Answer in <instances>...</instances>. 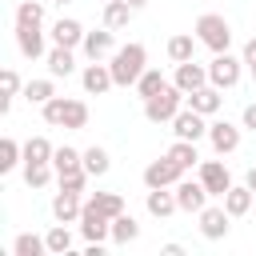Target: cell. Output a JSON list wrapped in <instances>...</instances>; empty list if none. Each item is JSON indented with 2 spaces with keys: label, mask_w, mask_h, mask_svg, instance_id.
Returning a JSON list of instances; mask_svg holds the SVG:
<instances>
[{
  "label": "cell",
  "mask_w": 256,
  "mask_h": 256,
  "mask_svg": "<svg viewBox=\"0 0 256 256\" xmlns=\"http://www.w3.org/2000/svg\"><path fill=\"white\" fill-rule=\"evenodd\" d=\"M144 60H148V52H144V44H124V48H116V56H112V80L116 84H132V80H140L144 76Z\"/></svg>",
  "instance_id": "cell-1"
},
{
  "label": "cell",
  "mask_w": 256,
  "mask_h": 256,
  "mask_svg": "<svg viewBox=\"0 0 256 256\" xmlns=\"http://www.w3.org/2000/svg\"><path fill=\"white\" fill-rule=\"evenodd\" d=\"M44 120L48 124H64V128H84L88 108H84V100H48L44 104Z\"/></svg>",
  "instance_id": "cell-2"
},
{
  "label": "cell",
  "mask_w": 256,
  "mask_h": 256,
  "mask_svg": "<svg viewBox=\"0 0 256 256\" xmlns=\"http://www.w3.org/2000/svg\"><path fill=\"white\" fill-rule=\"evenodd\" d=\"M196 32H200V40H204L212 52H228V40H232V32H228V20H224V16H216V12H204V16H196Z\"/></svg>",
  "instance_id": "cell-3"
},
{
  "label": "cell",
  "mask_w": 256,
  "mask_h": 256,
  "mask_svg": "<svg viewBox=\"0 0 256 256\" xmlns=\"http://www.w3.org/2000/svg\"><path fill=\"white\" fill-rule=\"evenodd\" d=\"M180 96H184V88H164V92L148 96L144 100V116L148 120H172L180 112Z\"/></svg>",
  "instance_id": "cell-4"
},
{
  "label": "cell",
  "mask_w": 256,
  "mask_h": 256,
  "mask_svg": "<svg viewBox=\"0 0 256 256\" xmlns=\"http://www.w3.org/2000/svg\"><path fill=\"white\" fill-rule=\"evenodd\" d=\"M108 220H112V216H108V212H100L92 200H88V204H84V212H80L84 236H88L92 244H104V236H108Z\"/></svg>",
  "instance_id": "cell-5"
},
{
  "label": "cell",
  "mask_w": 256,
  "mask_h": 256,
  "mask_svg": "<svg viewBox=\"0 0 256 256\" xmlns=\"http://www.w3.org/2000/svg\"><path fill=\"white\" fill-rule=\"evenodd\" d=\"M176 176H180V164H176L172 156H164V160H152V164L144 168V184H148V188H168Z\"/></svg>",
  "instance_id": "cell-6"
},
{
  "label": "cell",
  "mask_w": 256,
  "mask_h": 256,
  "mask_svg": "<svg viewBox=\"0 0 256 256\" xmlns=\"http://www.w3.org/2000/svg\"><path fill=\"white\" fill-rule=\"evenodd\" d=\"M200 184H204L212 196H224V192L232 188V176H228V168H224V164L208 160V164H200Z\"/></svg>",
  "instance_id": "cell-7"
},
{
  "label": "cell",
  "mask_w": 256,
  "mask_h": 256,
  "mask_svg": "<svg viewBox=\"0 0 256 256\" xmlns=\"http://www.w3.org/2000/svg\"><path fill=\"white\" fill-rule=\"evenodd\" d=\"M208 76H212V84H220V88H232V84H236V76H240V64H236L228 52H220V56L212 60Z\"/></svg>",
  "instance_id": "cell-8"
},
{
  "label": "cell",
  "mask_w": 256,
  "mask_h": 256,
  "mask_svg": "<svg viewBox=\"0 0 256 256\" xmlns=\"http://www.w3.org/2000/svg\"><path fill=\"white\" fill-rule=\"evenodd\" d=\"M204 196H208V188H204L200 180H184V184H176V204L188 208V212H200V208H204Z\"/></svg>",
  "instance_id": "cell-9"
},
{
  "label": "cell",
  "mask_w": 256,
  "mask_h": 256,
  "mask_svg": "<svg viewBox=\"0 0 256 256\" xmlns=\"http://www.w3.org/2000/svg\"><path fill=\"white\" fill-rule=\"evenodd\" d=\"M204 112H196V108H188V112H176L172 116V124H176V136L180 140H196L200 132H204V120H200Z\"/></svg>",
  "instance_id": "cell-10"
},
{
  "label": "cell",
  "mask_w": 256,
  "mask_h": 256,
  "mask_svg": "<svg viewBox=\"0 0 256 256\" xmlns=\"http://www.w3.org/2000/svg\"><path fill=\"white\" fill-rule=\"evenodd\" d=\"M204 68L196 64V60H184L180 68H176V88H184V92H196V88H204Z\"/></svg>",
  "instance_id": "cell-11"
},
{
  "label": "cell",
  "mask_w": 256,
  "mask_h": 256,
  "mask_svg": "<svg viewBox=\"0 0 256 256\" xmlns=\"http://www.w3.org/2000/svg\"><path fill=\"white\" fill-rule=\"evenodd\" d=\"M52 212H56V220L60 224H68V220H76L84 208H80V200H76V192H68V188H60V196L52 200Z\"/></svg>",
  "instance_id": "cell-12"
},
{
  "label": "cell",
  "mask_w": 256,
  "mask_h": 256,
  "mask_svg": "<svg viewBox=\"0 0 256 256\" xmlns=\"http://www.w3.org/2000/svg\"><path fill=\"white\" fill-rule=\"evenodd\" d=\"M200 228H204V236H224L228 232V208H204L200 212Z\"/></svg>",
  "instance_id": "cell-13"
},
{
  "label": "cell",
  "mask_w": 256,
  "mask_h": 256,
  "mask_svg": "<svg viewBox=\"0 0 256 256\" xmlns=\"http://www.w3.org/2000/svg\"><path fill=\"white\" fill-rule=\"evenodd\" d=\"M84 52H88L92 60H100V56H108V52H112V28H100V32H88V36H84Z\"/></svg>",
  "instance_id": "cell-14"
},
{
  "label": "cell",
  "mask_w": 256,
  "mask_h": 256,
  "mask_svg": "<svg viewBox=\"0 0 256 256\" xmlns=\"http://www.w3.org/2000/svg\"><path fill=\"white\" fill-rule=\"evenodd\" d=\"M108 84H116L112 80V68H104V64H88V72H84V88L88 92H108Z\"/></svg>",
  "instance_id": "cell-15"
},
{
  "label": "cell",
  "mask_w": 256,
  "mask_h": 256,
  "mask_svg": "<svg viewBox=\"0 0 256 256\" xmlns=\"http://www.w3.org/2000/svg\"><path fill=\"white\" fill-rule=\"evenodd\" d=\"M240 144V132L228 124V120H220V124H212V148L216 152H232Z\"/></svg>",
  "instance_id": "cell-16"
},
{
  "label": "cell",
  "mask_w": 256,
  "mask_h": 256,
  "mask_svg": "<svg viewBox=\"0 0 256 256\" xmlns=\"http://www.w3.org/2000/svg\"><path fill=\"white\" fill-rule=\"evenodd\" d=\"M248 204H252V188H248V184H244V188L232 184V188L224 192V208H228V216H244Z\"/></svg>",
  "instance_id": "cell-17"
},
{
  "label": "cell",
  "mask_w": 256,
  "mask_h": 256,
  "mask_svg": "<svg viewBox=\"0 0 256 256\" xmlns=\"http://www.w3.org/2000/svg\"><path fill=\"white\" fill-rule=\"evenodd\" d=\"M128 16H132V4H128V0H108V8H104V28H124Z\"/></svg>",
  "instance_id": "cell-18"
},
{
  "label": "cell",
  "mask_w": 256,
  "mask_h": 256,
  "mask_svg": "<svg viewBox=\"0 0 256 256\" xmlns=\"http://www.w3.org/2000/svg\"><path fill=\"white\" fill-rule=\"evenodd\" d=\"M164 156H172L180 168H192V164L200 160V156H196V140H180V136H176V144H172Z\"/></svg>",
  "instance_id": "cell-19"
},
{
  "label": "cell",
  "mask_w": 256,
  "mask_h": 256,
  "mask_svg": "<svg viewBox=\"0 0 256 256\" xmlns=\"http://www.w3.org/2000/svg\"><path fill=\"white\" fill-rule=\"evenodd\" d=\"M52 36H56V44H64V48H72V44H80V24L76 20H56L52 24Z\"/></svg>",
  "instance_id": "cell-20"
},
{
  "label": "cell",
  "mask_w": 256,
  "mask_h": 256,
  "mask_svg": "<svg viewBox=\"0 0 256 256\" xmlns=\"http://www.w3.org/2000/svg\"><path fill=\"white\" fill-rule=\"evenodd\" d=\"M16 40H20V52H24V56H40V52H44V44H40V28H32V24L16 28Z\"/></svg>",
  "instance_id": "cell-21"
},
{
  "label": "cell",
  "mask_w": 256,
  "mask_h": 256,
  "mask_svg": "<svg viewBox=\"0 0 256 256\" xmlns=\"http://www.w3.org/2000/svg\"><path fill=\"white\" fill-rule=\"evenodd\" d=\"M188 104L196 108V112H216L220 108V96H216V88H196V92H188Z\"/></svg>",
  "instance_id": "cell-22"
},
{
  "label": "cell",
  "mask_w": 256,
  "mask_h": 256,
  "mask_svg": "<svg viewBox=\"0 0 256 256\" xmlns=\"http://www.w3.org/2000/svg\"><path fill=\"white\" fill-rule=\"evenodd\" d=\"M172 208H180L172 192H164V188H152V192H148V212H152V216H168Z\"/></svg>",
  "instance_id": "cell-23"
},
{
  "label": "cell",
  "mask_w": 256,
  "mask_h": 256,
  "mask_svg": "<svg viewBox=\"0 0 256 256\" xmlns=\"http://www.w3.org/2000/svg\"><path fill=\"white\" fill-rule=\"evenodd\" d=\"M48 68H52V76H68V72H72V48L56 44V48L48 52Z\"/></svg>",
  "instance_id": "cell-24"
},
{
  "label": "cell",
  "mask_w": 256,
  "mask_h": 256,
  "mask_svg": "<svg viewBox=\"0 0 256 256\" xmlns=\"http://www.w3.org/2000/svg\"><path fill=\"white\" fill-rule=\"evenodd\" d=\"M52 164H56V172H76V168H84V156L76 148H56Z\"/></svg>",
  "instance_id": "cell-25"
},
{
  "label": "cell",
  "mask_w": 256,
  "mask_h": 256,
  "mask_svg": "<svg viewBox=\"0 0 256 256\" xmlns=\"http://www.w3.org/2000/svg\"><path fill=\"white\" fill-rule=\"evenodd\" d=\"M40 20H44V8H40V4H32V0H24V4L16 8V28H24V24H32V28H40Z\"/></svg>",
  "instance_id": "cell-26"
},
{
  "label": "cell",
  "mask_w": 256,
  "mask_h": 256,
  "mask_svg": "<svg viewBox=\"0 0 256 256\" xmlns=\"http://www.w3.org/2000/svg\"><path fill=\"white\" fill-rule=\"evenodd\" d=\"M168 56H172L176 64L192 60V36H184V32H180V36H172V40H168Z\"/></svg>",
  "instance_id": "cell-27"
},
{
  "label": "cell",
  "mask_w": 256,
  "mask_h": 256,
  "mask_svg": "<svg viewBox=\"0 0 256 256\" xmlns=\"http://www.w3.org/2000/svg\"><path fill=\"white\" fill-rule=\"evenodd\" d=\"M84 168H88V176H100V172H108V152L92 144V148L84 152Z\"/></svg>",
  "instance_id": "cell-28"
},
{
  "label": "cell",
  "mask_w": 256,
  "mask_h": 256,
  "mask_svg": "<svg viewBox=\"0 0 256 256\" xmlns=\"http://www.w3.org/2000/svg\"><path fill=\"white\" fill-rule=\"evenodd\" d=\"M92 204H96V208H100V212H108V216H112V220H116V216H120V212H124V200H120V196H116V192H96V196H92Z\"/></svg>",
  "instance_id": "cell-29"
},
{
  "label": "cell",
  "mask_w": 256,
  "mask_h": 256,
  "mask_svg": "<svg viewBox=\"0 0 256 256\" xmlns=\"http://www.w3.org/2000/svg\"><path fill=\"white\" fill-rule=\"evenodd\" d=\"M48 160H28V168H24V180L32 184V188H40V184H48Z\"/></svg>",
  "instance_id": "cell-30"
},
{
  "label": "cell",
  "mask_w": 256,
  "mask_h": 256,
  "mask_svg": "<svg viewBox=\"0 0 256 256\" xmlns=\"http://www.w3.org/2000/svg\"><path fill=\"white\" fill-rule=\"evenodd\" d=\"M112 236H116V240H120V244H128V240H136V220H132V216H124V212H120V216H116V220H112Z\"/></svg>",
  "instance_id": "cell-31"
},
{
  "label": "cell",
  "mask_w": 256,
  "mask_h": 256,
  "mask_svg": "<svg viewBox=\"0 0 256 256\" xmlns=\"http://www.w3.org/2000/svg\"><path fill=\"white\" fill-rule=\"evenodd\" d=\"M164 88H168V80H164L160 72H144V76H140V96H144V100L156 96V92H164Z\"/></svg>",
  "instance_id": "cell-32"
},
{
  "label": "cell",
  "mask_w": 256,
  "mask_h": 256,
  "mask_svg": "<svg viewBox=\"0 0 256 256\" xmlns=\"http://www.w3.org/2000/svg\"><path fill=\"white\" fill-rule=\"evenodd\" d=\"M44 248H48V240H36V236H28V232L16 236V256H40Z\"/></svg>",
  "instance_id": "cell-33"
},
{
  "label": "cell",
  "mask_w": 256,
  "mask_h": 256,
  "mask_svg": "<svg viewBox=\"0 0 256 256\" xmlns=\"http://www.w3.org/2000/svg\"><path fill=\"white\" fill-rule=\"evenodd\" d=\"M52 156H56V152H52V144H48V140H40V136H36V140H28V148H24V160H52Z\"/></svg>",
  "instance_id": "cell-34"
},
{
  "label": "cell",
  "mask_w": 256,
  "mask_h": 256,
  "mask_svg": "<svg viewBox=\"0 0 256 256\" xmlns=\"http://www.w3.org/2000/svg\"><path fill=\"white\" fill-rule=\"evenodd\" d=\"M28 100L48 104V100H52V80H32V84H28Z\"/></svg>",
  "instance_id": "cell-35"
},
{
  "label": "cell",
  "mask_w": 256,
  "mask_h": 256,
  "mask_svg": "<svg viewBox=\"0 0 256 256\" xmlns=\"http://www.w3.org/2000/svg\"><path fill=\"white\" fill-rule=\"evenodd\" d=\"M84 176H88V168H76V172H60V188H68V192H80V188H84Z\"/></svg>",
  "instance_id": "cell-36"
},
{
  "label": "cell",
  "mask_w": 256,
  "mask_h": 256,
  "mask_svg": "<svg viewBox=\"0 0 256 256\" xmlns=\"http://www.w3.org/2000/svg\"><path fill=\"white\" fill-rule=\"evenodd\" d=\"M68 248H72V236L64 228H52L48 232V252H68Z\"/></svg>",
  "instance_id": "cell-37"
},
{
  "label": "cell",
  "mask_w": 256,
  "mask_h": 256,
  "mask_svg": "<svg viewBox=\"0 0 256 256\" xmlns=\"http://www.w3.org/2000/svg\"><path fill=\"white\" fill-rule=\"evenodd\" d=\"M16 84H20V80H16V72L8 68V72L0 76V88H4V96H0V108H8V100H12V92H16Z\"/></svg>",
  "instance_id": "cell-38"
},
{
  "label": "cell",
  "mask_w": 256,
  "mask_h": 256,
  "mask_svg": "<svg viewBox=\"0 0 256 256\" xmlns=\"http://www.w3.org/2000/svg\"><path fill=\"white\" fill-rule=\"evenodd\" d=\"M16 164V140H0V172H8Z\"/></svg>",
  "instance_id": "cell-39"
},
{
  "label": "cell",
  "mask_w": 256,
  "mask_h": 256,
  "mask_svg": "<svg viewBox=\"0 0 256 256\" xmlns=\"http://www.w3.org/2000/svg\"><path fill=\"white\" fill-rule=\"evenodd\" d=\"M244 60L256 68V40H248V44H244Z\"/></svg>",
  "instance_id": "cell-40"
},
{
  "label": "cell",
  "mask_w": 256,
  "mask_h": 256,
  "mask_svg": "<svg viewBox=\"0 0 256 256\" xmlns=\"http://www.w3.org/2000/svg\"><path fill=\"white\" fill-rule=\"evenodd\" d=\"M244 124H248V128H256V104H248V108H244Z\"/></svg>",
  "instance_id": "cell-41"
},
{
  "label": "cell",
  "mask_w": 256,
  "mask_h": 256,
  "mask_svg": "<svg viewBox=\"0 0 256 256\" xmlns=\"http://www.w3.org/2000/svg\"><path fill=\"white\" fill-rule=\"evenodd\" d=\"M248 188L256 192V168H248Z\"/></svg>",
  "instance_id": "cell-42"
},
{
  "label": "cell",
  "mask_w": 256,
  "mask_h": 256,
  "mask_svg": "<svg viewBox=\"0 0 256 256\" xmlns=\"http://www.w3.org/2000/svg\"><path fill=\"white\" fill-rule=\"evenodd\" d=\"M128 4H132V8H140V4H144V0H128Z\"/></svg>",
  "instance_id": "cell-43"
},
{
  "label": "cell",
  "mask_w": 256,
  "mask_h": 256,
  "mask_svg": "<svg viewBox=\"0 0 256 256\" xmlns=\"http://www.w3.org/2000/svg\"><path fill=\"white\" fill-rule=\"evenodd\" d=\"M56 4H64V0H56Z\"/></svg>",
  "instance_id": "cell-44"
},
{
  "label": "cell",
  "mask_w": 256,
  "mask_h": 256,
  "mask_svg": "<svg viewBox=\"0 0 256 256\" xmlns=\"http://www.w3.org/2000/svg\"><path fill=\"white\" fill-rule=\"evenodd\" d=\"M252 72H256V68H252Z\"/></svg>",
  "instance_id": "cell-45"
}]
</instances>
